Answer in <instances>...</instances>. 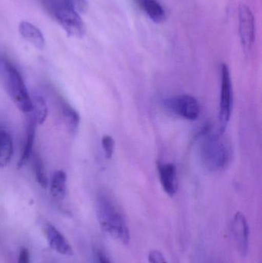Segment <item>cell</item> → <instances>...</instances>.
<instances>
[{
	"label": "cell",
	"instance_id": "obj_1",
	"mask_svg": "<svg viewBox=\"0 0 262 263\" xmlns=\"http://www.w3.org/2000/svg\"><path fill=\"white\" fill-rule=\"evenodd\" d=\"M198 156L201 165L208 171L217 173L226 170L232 160L233 150L230 140L224 133L205 130L200 136Z\"/></svg>",
	"mask_w": 262,
	"mask_h": 263
},
{
	"label": "cell",
	"instance_id": "obj_2",
	"mask_svg": "<svg viewBox=\"0 0 262 263\" xmlns=\"http://www.w3.org/2000/svg\"><path fill=\"white\" fill-rule=\"evenodd\" d=\"M97 216L103 230L124 245L130 240V233L126 219L119 208L106 194H100L97 199Z\"/></svg>",
	"mask_w": 262,
	"mask_h": 263
},
{
	"label": "cell",
	"instance_id": "obj_3",
	"mask_svg": "<svg viewBox=\"0 0 262 263\" xmlns=\"http://www.w3.org/2000/svg\"><path fill=\"white\" fill-rule=\"evenodd\" d=\"M44 4L68 35L75 38H81L84 35L86 32L84 22L80 13L73 8L57 0H44Z\"/></svg>",
	"mask_w": 262,
	"mask_h": 263
},
{
	"label": "cell",
	"instance_id": "obj_4",
	"mask_svg": "<svg viewBox=\"0 0 262 263\" xmlns=\"http://www.w3.org/2000/svg\"><path fill=\"white\" fill-rule=\"evenodd\" d=\"M5 85L6 91L15 106L23 112L32 110V99L28 92L21 74L14 65L5 63Z\"/></svg>",
	"mask_w": 262,
	"mask_h": 263
},
{
	"label": "cell",
	"instance_id": "obj_5",
	"mask_svg": "<svg viewBox=\"0 0 262 263\" xmlns=\"http://www.w3.org/2000/svg\"><path fill=\"white\" fill-rule=\"evenodd\" d=\"M233 106V89L231 74L227 65L221 66V96H220V132L224 133L225 128L230 120Z\"/></svg>",
	"mask_w": 262,
	"mask_h": 263
},
{
	"label": "cell",
	"instance_id": "obj_6",
	"mask_svg": "<svg viewBox=\"0 0 262 263\" xmlns=\"http://www.w3.org/2000/svg\"><path fill=\"white\" fill-rule=\"evenodd\" d=\"M166 106L175 115L194 121L200 115V105L196 98L187 94L175 96L166 100Z\"/></svg>",
	"mask_w": 262,
	"mask_h": 263
},
{
	"label": "cell",
	"instance_id": "obj_7",
	"mask_svg": "<svg viewBox=\"0 0 262 263\" xmlns=\"http://www.w3.org/2000/svg\"><path fill=\"white\" fill-rule=\"evenodd\" d=\"M255 18L246 5L239 7V34L241 45L246 52H249L255 43Z\"/></svg>",
	"mask_w": 262,
	"mask_h": 263
},
{
	"label": "cell",
	"instance_id": "obj_8",
	"mask_svg": "<svg viewBox=\"0 0 262 263\" xmlns=\"http://www.w3.org/2000/svg\"><path fill=\"white\" fill-rule=\"evenodd\" d=\"M231 227L238 251L243 256H246L249 251V227L246 216L239 212L235 213Z\"/></svg>",
	"mask_w": 262,
	"mask_h": 263
},
{
	"label": "cell",
	"instance_id": "obj_9",
	"mask_svg": "<svg viewBox=\"0 0 262 263\" xmlns=\"http://www.w3.org/2000/svg\"><path fill=\"white\" fill-rule=\"evenodd\" d=\"M45 236L49 242V247L59 254L70 256L73 254L72 247L63 234L51 223H47L44 227Z\"/></svg>",
	"mask_w": 262,
	"mask_h": 263
},
{
	"label": "cell",
	"instance_id": "obj_10",
	"mask_svg": "<svg viewBox=\"0 0 262 263\" xmlns=\"http://www.w3.org/2000/svg\"><path fill=\"white\" fill-rule=\"evenodd\" d=\"M160 182L164 191L169 196H173L177 192V171L172 163H159L158 165Z\"/></svg>",
	"mask_w": 262,
	"mask_h": 263
},
{
	"label": "cell",
	"instance_id": "obj_11",
	"mask_svg": "<svg viewBox=\"0 0 262 263\" xmlns=\"http://www.w3.org/2000/svg\"><path fill=\"white\" fill-rule=\"evenodd\" d=\"M20 34L23 39L38 49H43L46 45L44 35L39 29L29 22L23 21L18 26Z\"/></svg>",
	"mask_w": 262,
	"mask_h": 263
},
{
	"label": "cell",
	"instance_id": "obj_12",
	"mask_svg": "<svg viewBox=\"0 0 262 263\" xmlns=\"http://www.w3.org/2000/svg\"><path fill=\"white\" fill-rule=\"evenodd\" d=\"M13 155V142L9 132L0 126V167L10 162Z\"/></svg>",
	"mask_w": 262,
	"mask_h": 263
},
{
	"label": "cell",
	"instance_id": "obj_13",
	"mask_svg": "<svg viewBox=\"0 0 262 263\" xmlns=\"http://www.w3.org/2000/svg\"><path fill=\"white\" fill-rule=\"evenodd\" d=\"M136 3L155 23H160L164 21L166 12L156 0H136Z\"/></svg>",
	"mask_w": 262,
	"mask_h": 263
},
{
	"label": "cell",
	"instance_id": "obj_14",
	"mask_svg": "<svg viewBox=\"0 0 262 263\" xmlns=\"http://www.w3.org/2000/svg\"><path fill=\"white\" fill-rule=\"evenodd\" d=\"M66 173L63 170H58L54 173L50 185V193L55 199L61 200L64 199L66 193Z\"/></svg>",
	"mask_w": 262,
	"mask_h": 263
},
{
	"label": "cell",
	"instance_id": "obj_15",
	"mask_svg": "<svg viewBox=\"0 0 262 263\" xmlns=\"http://www.w3.org/2000/svg\"><path fill=\"white\" fill-rule=\"evenodd\" d=\"M32 121L36 125L43 124L47 118L48 107L44 99L39 96H35L32 99Z\"/></svg>",
	"mask_w": 262,
	"mask_h": 263
},
{
	"label": "cell",
	"instance_id": "obj_16",
	"mask_svg": "<svg viewBox=\"0 0 262 263\" xmlns=\"http://www.w3.org/2000/svg\"><path fill=\"white\" fill-rule=\"evenodd\" d=\"M35 126H36V124L32 120H31L29 125H28L26 142H25L24 146H23L21 158H20L18 162V168L23 166L31 157L32 148H33L34 141H35Z\"/></svg>",
	"mask_w": 262,
	"mask_h": 263
},
{
	"label": "cell",
	"instance_id": "obj_17",
	"mask_svg": "<svg viewBox=\"0 0 262 263\" xmlns=\"http://www.w3.org/2000/svg\"><path fill=\"white\" fill-rule=\"evenodd\" d=\"M63 122L69 133L75 134L79 126L80 117L78 112L68 103L63 105Z\"/></svg>",
	"mask_w": 262,
	"mask_h": 263
},
{
	"label": "cell",
	"instance_id": "obj_18",
	"mask_svg": "<svg viewBox=\"0 0 262 263\" xmlns=\"http://www.w3.org/2000/svg\"><path fill=\"white\" fill-rule=\"evenodd\" d=\"M32 167L37 182L42 188L46 189L48 186V178L46 170L43 165V161L37 155H32Z\"/></svg>",
	"mask_w": 262,
	"mask_h": 263
},
{
	"label": "cell",
	"instance_id": "obj_19",
	"mask_svg": "<svg viewBox=\"0 0 262 263\" xmlns=\"http://www.w3.org/2000/svg\"><path fill=\"white\" fill-rule=\"evenodd\" d=\"M102 145L104 150L105 156L107 159H111L114 153L115 141L113 138L109 135H106L102 139Z\"/></svg>",
	"mask_w": 262,
	"mask_h": 263
},
{
	"label": "cell",
	"instance_id": "obj_20",
	"mask_svg": "<svg viewBox=\"0 0 262 263\" xmlns=\"http://www.w3.org/2000/svg\"><path fill=\"white\" fill-rule=\"evenodd\" d=\"M57 1L63 2L66 4L69 5L78 13L86 12L88 9V3L86 0H57Z\"/></svg>",
	"mask_w": 262,
	"mask_h": 263
},
{
	"label": "cell",
	"instance_id": "obj_21",
	"mask_svg": "<svg viewBox=\"0 0 262 263\" xmlns=\"http://www.w3.org/2000/svg\"><path fill=\"white\" fill-rule=\"evenodd\" d=\"M149 263H168L163 253L158 250H152L148 256Z\"/></svg>",
	"mask_w": 262,
	"mask_h": 263
},
{
	"label": "cell",
	"instance_id": "obj_22",
	"mask_svg": "<svg viewBox=\"0 0 262 263\" xmlns=\"http://www.w3.org/2000/svg\"><path fill=\"white\" fill-rule=\"evenodd\" d=\"M18 262V263H31L30 253L28 249L23 248L20 250Z\"/></svg>",
	"mask_w": 262,
	"mask_h": 263
},
{
	"label": "cell",
	"instance_id": "obj_23",
	"mask_svg": "<svg viewBox=\"0 0 262 263\" xmlns=\"http://www.w3.org/2000/svg\"><path fill=\"white\" fill-rule=\"evenodd\" d=\"M98 263H111L108 258L103 253H100L98 255Z\"/></svg>",
	"mask_w": 262,
	"mask_h": 263
}]
</instances>
